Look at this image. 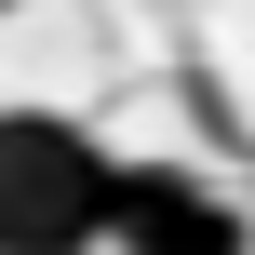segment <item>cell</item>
<instances>
[{
  "label": "cell",
  "instance_id": "3",
  "mask_svg": "<svg viewBox=\"0 0 255 255\" xmlns=\"http://www.w3.org/2000/svg\"><path fill=\"white\" fill-rule=\"evenodd\" d=\"M0 13H13V0H0Z\"/></svg>",
  "mask_w": 255,
  "mask_h": 255
},
{
  "label": "cell",
  "instance_id": "1",
  "mask_svg": "<svg viewBox=\"0 0 255 255\" xmlns=\"http://www.w3.org/2000/svg\"><path fill=\"white\" fill-rule=\"evenodd\" d=\"M108 188H121V161L81 121L0 108V255H94L108 242Z\"/></svg>",
  "mask_w": 255,
  "mask_h": 255
},
{
  "label": "cell",
  "instance_id": "2",
  "mask_svg": "<svg viewBox=\"0 0 255 255\" xmlns=\"http://www.w3.org/2000/svg\"><path fill=\"white\" fill-rule=\"evenodd\" d=\"M108 242H121V255H255V229H242V202L202 188L188 161H121Z\"/></svg>",
  "mask_w": 255,
  "mask_h": 255
}]
</instances>
